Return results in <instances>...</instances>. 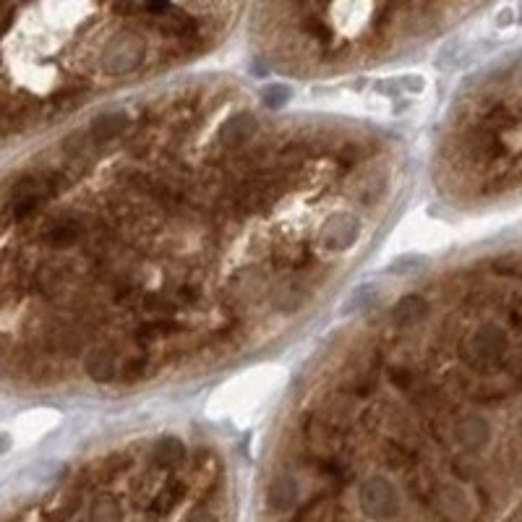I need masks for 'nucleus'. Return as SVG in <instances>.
Listing matches in <instances>:
<instances>
[{
  "label": "nucleus",
  "instance_id": "6e6552de",
  "mask_svg": "<svg viewBox=\"0 0 522 522\" xmlns=\"http://www.w3.org/2000/svg\"><path fill=\"white\" fill-rule=\"evenodd\" d=\"M455 439H457V444L465 452H481L491 439V426L486 423V418L470 413V415H465L457 423Z\"/></svg>",
  "mask_w": 522,
  "mask_h": 522
},
{
  "label": "nucleus",
  "instance_id": "72a5a7b5",
  "mask_svg": "<svg viewBox=\"0 0 522 522\" xmlns=\"http://www.w3.org/2000/svg\"><path fill=\"white\" fill-rule=\"evenodd\" d=\"M188 522H219L217 514L209 512V509H196V512L188 517Z\"/></svg>",
  "mask_w": 522,
  "mask_h": 522
},
{
  "label": "nucleus",
  "instance_id": "39448f33",
  "mask_svg": "<svg viewBox=\"0 0 522 522\" xmlns=\"http://www.w3.org/2000/svg\"><path fill=\"white\" fill-rule=\"evenodd\" d=\"M303 439L305 444L316 452L319 460L335 457V450L339 444V431L332 426L330 420H319V418H308L303 423Z\"/></svg>",
  "mask_w": 522,
  "mask_h": 522
},
{
  "label": "nucleus",
  "instance_id": "f704fd0d",
  "mask_svg": "<svg viewBox=\"0 0 522 522\" xmlns=\"http://www.w3.org/2000/svg\"><path fill=\"white\" fill-rule=\"evenodd\" d=\"M115 13H134V0H115Z\"/></svg>",
  "mask_w": 522,
  "mask_h": 522
},
{
  "label": "nucleus",
  "instance_id": "20e7f679",
  "mask_svg": "<svg viewBox=\"0 0 522 522\" xmlns=\"http://www.w3.org/2000/svg\"><path fill=\"white\" fill-rule=\"evenodd\" d=\"M358 233H361V222L355 214H347V212H339V214H332L327 222L322 225V246L327 251H347L358 241Z\"/></svg>",
  "mask_w": 522,
  "mask_h": 522
},
{
  "label": "nucleus",
  "instance_id": "7c9ffc66",
  "mask_svg": "<svg viewBox=\"0 0 522 522\" xmlns=\"http://www.w3.org/2000/svg\"><path fill=\"white\" fill-rule=\"evenodd\" d=\"M199 288L196 285H178L175 288V298H178V303H183V305H193L196 300H199Z\"/></svg>",
  "mask_w": 522,
  "mask_h": 522
},
{
  "label": "nucleus",
  "instance_id": "1a4fd4ad",
  "mask_svg": "<svg viewBox=\"0 0 522 522\" xmlns=\"http://www.w3.org/2000/svg\"><path fill=\"white\" fill-rule=\"evenodd\" d=\"M266 290V277L259 269H241L238 274L230 277V285H227V293L233 300L238 303H246V300H259L264 295Z\"/></svg>",
  "mask_w": 522,
  "mask_h": 522
},
{
  "label": "nucleus",
  "instance_id": "7ed1b4c3",
  "mask_svg": "<svg viewBox=\"0 0 522 522\" xmlns=\"http://www.w3.org/2000/svg\"><path fill=\"white\" fill-rule=\"evenodd\" d=\"M431 509L442 522H467L473 517L475 506L462 486L447 483L431 494Z\"/></svg>",
  "mask_w": 522,
  "mask_h": 522
},
{
  "label": "nucleus",
  "instance_id": "2eb2a0df",
  "mask_svg": "<svg viewBox=\"0 0 522 522\" xmlns=\"http://www.w3.org/2000/svg\"><path fill=\"white\" fill-rule=\"evenodd\" d=\"M87 374L97 384H107L115 379V355L107 347H92L87 353Z\"/></svg>",
  "mask_w": 522,
  "mask_h": 522
},
{
  "label": "nucleus",
  "instance_id": "b1692460",
  "mask_svg": "<svg viewBox=\"0 0 522 522\" xmlns=\"http://www.w3.org/2000/svg\"><path fill=\"white\" fill-rule=\"evenodd\" d=\"M290 94H293V92H290L285 84H272V87H266L264 92H261V99H264L266 107L277 110V107L290 102Z\"/></svg>",
  "mask_w": 522,
  "mask_h": 522
},
{
  "label": "nucleus",
  "instance_id": "aec40b11",
  "mask_svg": "<svg viewBox=\"0 0 522 522\" xmlns=\"http://www.w3.org/2000/svg\"><path fill=\"white\" fill-rule=\"evenodd\" d=\"M162 34L175 37V40H180V42H188V40H196V37H199V24H196L191 16L180 13V11H170L168 18H165V24H162Z\"/></svg>",
  "mask_w": 522,
  "mask_h": 522
},
{
  "label": "nucleus",
  "instance_id": "393cba45",
  "mask_svg": "<svg viewBox=\"0 0 522 522\" xmlns=\"http://www.w3.org/2000/svg\"><path fill=\"white\" fill-rule=\"evenodd\" d=\"M144 308H146V311H152V313H160V316H165V319H168V316H173V313H175L178 303H175V300H170V298H165V295H146L144 298Z\"/></svg>",
  "mask_w": 522,
  "mask_h": 522
},
{
  "label": "nucleus",
  "instance_id": "4be33fe9",
  "mask_svg": "<svg viewBox=\"0 0 522 522\" xmlns=\"http://www.w3.org/2000/svg\"><path fill=\"white\" fill-rule=\"evenodd\" d=\"M376 298H379L376 285H361V288H355L353 293H350V298L345 300V305H342V316H350V313H358V311H363V308H369Z\"/></svg>",
  "mask_w": 522,
  "mask_h": 522
},
{
  "label": "nucleus",
  "instance_id": "9b49d317",
  "mask_svg": "<svg viewBox=\"0 0 522 522\" xmlns=\"http://www.w3.org/2000/svg\"><path fill=\"white\" fill-rule=\"evenodd\" d=\"M131 126V115L126 110H110V113L97 115L92 126H89V136L94 138L97 144H107L115 136H121L123 131Z\"/></svg>",
  "mask_w": 522,
  "mask_h": 522
},
{
  "label": "nucleus",
  "instance_id": "f03ea898",
  "mask_svg": "<svg viewBox=\"0 0 522 522\" xmlns=\"http://www.w3.org/2000/svg\"><path fill=\"white\" fill-rule=\"evenodd\" d=\"M144 42L138 40L136 34H121L115 37L102 55V68L110 76H123V73L136 71L141 60H144Z\"/></svg>",
  "mask_w": 522,
  "mask_h": 522
},
{
  "label": "nucleus",
  "instance_id": "423d86ee",
  "mask_svg": "<svg viewBox=\"0 0 522 522\" xmlns=\"http://www.w3.org/2000/svg\"><path fill=\"white\" fill-rule=\"evenodd\" d=\"M462 144H465V154L473 162H491V160H496V157L504 154L501 136H499L496 131L486 129V126L470 131Z\"/></svg>",
  "mask_w": 522,
  "mask_h": 522
},
{
  "label": "nucleus",
  "instance_id": "dca6fc26",
  "mask_svg": "<svg viewBox=\"0 0 522 522\" xmlns=\"http://www.w3.org/2000/svg\"><path fill=\"white\" fill-rule=\"evenodd\" d=\"M305 298H308V293H305V288L298 280H282L272 290V305L282 313L300 308V303H303Z\"/></svg>",
  "mask_w": 522,
  "mask_h": 522
},
{
  "label": "nucleus",
  "instance_id": "2f4dec72",
  "mask_svg": "<svg viewBox=\"0 0 522 522\" xmlns=\"http://www.w3.org/2000/svg\"><path fill=\"white\" fill-rule=\"evenodd\" d=\"M144 11L152 16H168L173 9H170V0H144Z\"/></svg>",
  "mask_w": 522,
  "mask_h": 522
},
{
  "label": "nucleus",
  "instance_id": "f8f14e48",
  "mask_svg": "<svg viewBox=\"0 0 522 522\" xmlns=\"http://www.w3.org/2000/svg\"><path fill=\"white\" fill-rule=\"evenodd\" d=\"M259 123L256 118L251 113H235L227 118V123L222 126L219 131V138H222V144L230 146V149H238V146L249 144L251 136L256 134Z\"/></svg>",
  "mask_w": 522,
  "mask_h": 522
},
{
  "label": "nucleus",
  "instance_id": "6ab92c4d",
  "mask_svg": "<svg viewBox=\"0 0 522 522\" xmlns=\"http://www.w3.org/2000/svg\"><path fill=\"white\" fill-rule=\"evenodd\" d=\"M293 522H337V509H335V504L324 494H319V496H313L305 506L298 509Z\"/></svg>",
  "mask_w": 522,
  "mask_h": 522
},
{
  "label": "nucleus",
  "instance_id": "c85d7f7f",
  "mask_svg": "<svg viewBox=\"0 0 522 522\" xmlns=\"http://www.w3.org/2000/svg\"><path fill=\"white\" fill-rule=\"evenodd\" d=\"M389 379H392V384L400 386V389H408V386L415 381L413 371L405 369V366H394V369H389Z\"/></svg>",
  "mask_w": 522,
  "mask_h": 522
},
{
  "label": "nucleus",
  "instance_id": "c756f323",
  "mask_svg": "<svg viewBox=\"0 0 522 522\" xmlns=\"http://www.w3.org/2000/svg\"><path fill=\"white\" fill-rule=\"evenodd\" d=\"M305 32L311 34V37H316L319 42L332 40V29L330 26H324L322 21H316V18H308V21H305Z\"/></svg>",
  "mask_w": 522,
  "mask_h": 522
},
{
  "label": "nucleus",
  "instance_id": "473e14b6",
  "mask_svg": "<svg viewBox=\"0 0 522 522\" xmlns=\"http://www.w3.org/2000/svg\"><path fill=\"white\" fill-rule=\"evenodd\" d=\"M397 84H400V87H405L408 92H420V89L426 87V81L420 79V76H402Z\"/></svg>",
  "mask_w": 522,
  "mask_h": 522
},
{
  "label": "nucleus",
  "instance_id": "0eeeda50",
  "mask_svg": "<svg viewBox=\"0 0 522 522\" xmlns=\"http://www.w3.org/2000/svg\"><path fill=\"white\" fill-rule=\"evenodd\" d=\"M470 350L478 361H499L506 350V335L496 324H483L470 337Z\"/></svg>",
  "mask_w": 522,
  "mask_h": 522
},
{
  "label": "nucleus",
  "instance_id": "a211bd4d",
  "mask_svg": "<svg viewBox=\"0 0 522 522\" xmlns=\"http://www.w3.org/2000/svg\"><path fill=\"white\" fill-rule=\"evenodd\" d=\"M185 460V447L180 439H175V436H162L160 442L154 444L152 450V462L157 467H165V470H170V467H178L180 462Z\"/></svg>",
  "mask_w": 522,
  "mask_h": 522
},
{
  "label": "nucleus",
  "instance_id": "c9c22d12",
  "mask_svg": "<svg viewBox=\"0 0 522 522\" xmlns=\"http://www.w3.org/2000/svg\"><path fill=\"white\" fill-rule=\"evenodd\" d=\"M499 24H509V13H506V11L501 13V16H499Z\"/></svg>",
  "mask_w": 522,
  "mask_h": 522
},
{
  "label": "nucleus",
  "instance_id": "f257e3e1",
  "mask_svg": "<svg viewBox=\"0 0 522 522\" xmlns=\"http://www.w3.org/2000/svg\"><path fill=\"white\" fill-rule=\"evenodd\" d=\"M358 506L361 512L374 522H389L400 512V496L394 483L384 475H371L366 478L358 491Z\"/></svg>",
  "mask_w": 522,
  "mask_h": 522
},
{
  "label": "nucleus",
  "instance_id": "bb28decb",
  "mask_svg": "<svg viewBox=\"0 0 522 522\" xmlns=\"http://www.w3.org/2000/svg\"><path fill=\"white\" fill-rule=\"evenodd\" d=\"M149 327L154 330L157 337H168V335L183 332V324H178L175 319H154V322H149Z\"/></svg>",
  "mask_w": 522,
  "mask_h": 522
},
{
  "label": "nucleus",
  "instance_id": "a878e982",
  "mask_svg": "<svg viewBox=\"0 0 522 522\" xmlns=\"http://www.w3.org/2000/svg\"><path fill=\"white\" fill-rule=\"evenodd\" d=\"M374 379L369 376V374H355L353 379H347L345 381V389L350 394H355V397H366V394H371V389H374Z\"/></svg>",
  "mask_w": 522,
  "mask_h": 522
},
{
  "label": "nucleus",
  "instance_id": "ddd939ff",
  "mask_svg": "<svg viewBox=\"0 0 522 522\" xmlns=\"http://www.w3.org/2000/svg\"><path fill=\"white\" fill-rule=\"evenodd\" d=\"M428 316V300L418 293H410V295H402L397 303L392 305L389 311V319H392L397 327H413V324L423 322Z\"/></svg>",
  "mask_w": 522,
  "mask_h": 522
},
{
  "label": "nucleus",
  "instance_id": "412c9836",
  "mask_svg": "<svg viewBox=\"0 0 522 522\" xmlns=\"http://www.w3.org/2000/svg\"><path fill=\"white\" fill-rule=\"evenodd\" d=\"M154 371H157V366H154V361L149 355H134V358H129L126 366H123L121 381L123 384H138V381H144V379L152 376Z\"/></svg>",
  "mask_w": 522,
  "mask_h": 522
},
{
  "label": "nucleus",
  "instance_id": "f3484780",
  "mask_svg": "<svg viewBox=\"0 0 522 522\" xmlns=\"http://www.w3.org/2000/svg\"><path fill=\"white\" fill-rule=\"evenodd\" d=\"M89 522H123V506L113 494H97L89 501L87 509Z\"/></svg>",
  "mask_w": 522,
  "mask_h": 522
},
{
  "label": "nucleus",
  "instance_id": "4468645a",
  "mask_svg": "<svg viewBox=\"0 0 522 522\" xmlns=\"http://www.w3.org/2000/svg\"><path fill=\"white\" fill-rule=\"evenodd\" d=\"M81 238V222L76 217H63L53 222V225L42 233V241L48 243L50 249H71Z\"/></svg>",
  "mask_w": 522,
  "mask_h": 522
},
{
  "label": "nucleus",
  "instance_id": "5701e85b",
  "mask_svg": "<svg viewBox=\"0 0 522 522\" xmlns=\"http://www.w3.org/2000/svg\"><path fill=\"white\" fill-rule=\"evenodd\" d=\"M481 126H486V129L491 131H506L512 129V126H517V115L509 110V107H501V104H496V107H491V110H486L483 113V121Z\"/></svg>",
  "mask_w": 522,
  "mask_h": 522
},
{
  "label": "nucleus",
  "instance_id": "9d476101",
  "mask_svg": "<svg viewBox=\"0 0 522 522\" xmlns=\"http://www.w3.org/2000/svg\"><path fill=\"white\" fill-rule=\"evenodd\" d=\"M298 504V481L293 475H274L266 486V506L272 512H290Z\"/></svg>",
  "mask_w": 522,
  "mask_h": 522
},
{
  "label": "nucleus",
  "instance_id": "cd10ccee",
  "mask_svg": "<svg viewBox=\"0 0 522 522\" xmlns=\"http://www.w3.org/2000/svg\"><path fill=\"white\" fill-rule=\"evenodd\" d=\"M420 264H423V259H420V256H400L397 261H392V264L386 266V272L405 274V272H413V269H418Z\"/></svg>",
  "mask_w": 522,
  "mask_h": 522
}]
</instances>
